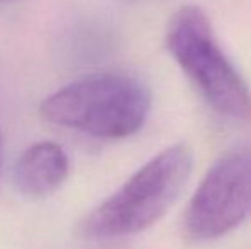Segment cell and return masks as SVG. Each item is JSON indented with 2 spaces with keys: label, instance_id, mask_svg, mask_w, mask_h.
Segmentation results:
<instances>
[{
  "label": "cell",
  "instance_id": "52a82bcc",
  "mask_svg": "<svg viewBox=\"0 0 251 249\" xmlns=\"http://www.w3.org/2000/svg\"><path fill=\"white\" fill-rule=\"evenodd\" d=\"M7 2H17V0H0V3H7Z\"/></svg>",
  "mask_w": 251,
  "mask_h": 249
},
{
  "label": "cell",
  "instance_id": "277c9868",
  "mask_svg": "<svg viewBox=\"0 0 251 249\" xmlns=\"http://www.w3.org/2000/svg\"><path fill=\"white\" fill-rule=\"evenodd\" d=\"M251 215V145L222 156L200 181L185 215L195 241H214L232 232Z\"/></svg>",
  "mask_w": 251,
  "mask_h": 249
},
{
  "label": "cell",
  "instance_id": "3957f363",
  "mask_svg": "<svg viewBox=\"0 0 251 249\" xmlns=\"http://www.w3.org/2000/svg\"><path fill=\"white\" fill-rule=\"evenodd\" d=\"M166 48L212 110L232 120L251 116L248 86L199 5H183L173 14L166 29Z\"/></svg>",
  "mask_w": 251,
  "mask_h": 249
},
{
  "label": "cell",
  "instance_id": "8992f818",
  "mask_svg": "<svg viewBox=\"0 0 251 249\" xmlns=\"http://www.w3.org/2000/svg\"><path fill=\"white\" fill-rule=\"evenodd\" d=\"M2 167H3V135H2V128H0V174H2Z\"/></svg>",
  "mask_w": 251,
  "mask_h": 249
},
{
  "label": "cell",
  "instance_id": "6da1fadb",
  "mask_svg": "<svg viewBox=\"0 0 251 249\" xmlns=\"http://www.w3.org/2000/svg\"><path fill=\"white\" fill-rule=\"evenodd\" d=\"M192 166L193 154L185 143L164 149L91 210L79 222V234L89 241H108L144 232L175 205Z\"/></svg>",
  "mask_w": 251,
  "mask_h": 249
},
{
  "label": "cell",
  "instance_id": "5b68a950",
  "mask_svg": "<svg viewBox=\"0 0 251 249\" xmlns=\"http://www.w3.org/2000/svg\"><path fill=\"white\" fill-rule=\"evenodd\" d=\"M70 173L67 152L55 142H38L27 147L14 166L17 191L27 198H47L63 186Z\"/></svg>",
  "mask_w": 251,
  "mask_h": 249
},
{
  "label": "cell",
  "instance_id": "7a4b0ae2",
  "mask_svg": "<svg viewBox=\"0 0 251 249\" xmlns=\"http://www.w3.org/2000/svg\"><path fill=\"white\" fill-rule=\"evenodd\" d=\"M151 94L126 73H94L63 86L45 97L40 114L51 125L102 140L132 136L146 125Z\"/></svg>",
  "mask_w": 251,
  "mask_h": 249
}]
</instances>
